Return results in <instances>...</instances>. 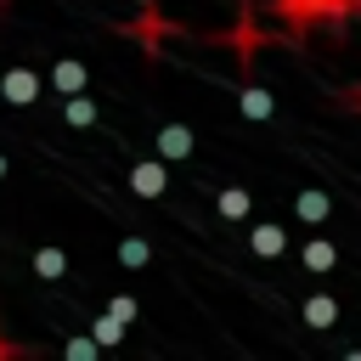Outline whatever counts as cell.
Here are the masks:
<instances>
[{
	"label": "cell",
	"mask_w": 361,
	"mask_h": 361,
	"mask_svg": "<svg viewBox=\"0 0 361 361\" xmlns=\"http://www.w3.org/2000/svg\"><path fill=\"white\" fill-rule=\"evenodd\" d=\"M0 85H6V102H11V107H34V102H39V90H51V79H45V73H34V68H6V73H0Z\"/></svg>",
	"instance_id": "1"
},
{
	"label": "cell",
	"mask_w": 361,
	"mask_h": 361,
	"mask_svg": "<svg viewBox=\"0 0 361 361\" xmlns=\"http://www.w3.org/2000/svg\"><path fill=\"white\" fill-rule=\"evenodd\" d=\"M51 90H56V96H79V90H90V68H85L79 56H56V62H51Z\"/></svg>",
	"instance_id": "2"
},
{
	"label": "cell",
	"mask_w": 361,
	"mask_h": 361,
	"mask_svg": "<svg viewBox=\"0 0 361 361\" xmlns=\"http://www.w3.org/2000/svg\"><path fill=\"white\" fill-rule=\"evenodd\" d=\"M248 248H254L259 259H282V254H288V226H276V220H254V226H248Z\"/></svg>",
	"instance_id": "3"
},
{
	"label": "cell",
	"mask_w": 361,
	"mask_h": 361,
	"mask_svg": "<svg viewBox=\"0 0 361 361\" xmlns=\"http://www.w3.org/2000/svg\"><path fill=\"white\" fill-rule=\"evenodd\" d=\"M164 164H169V158H147V164H130V186H135L141 197H164V186H169V180H164Z\"/></svg>",
	"instance_id": "4"
},
{
	"label": "cell",
	"mask_w": 361,
	"mask_h": 361,
	"mask_svg": "<svg viewBox=\"0 0 361 361\" xmlns=\"http://www.w3.org/2000/svg\"><path fill=\"white\" fill-rule=\"evenodd\" d=\"M293 214H299L305 226H322V220L333 214V203H327L322 186H299V192H293Z\"/></svg>",
	"instance_id": "5"
},
{
	"label": "cell",
	"mask_w": 361,
	"mask_h": 361,
	"mask_svg": "<svg viewBox=\"0 0 361 361\" xmlns=\"http://www.w3.org/2000/svg\"><path fill=\"white\" fill-rule=\"evenodd\" d=\"M214 209H220V220H231V226H243V220L254 214V197H248L243 186H220V192H214Z\"/></svg>",
	"instance_id": "6"
},
{
	"label": "cell",
	"mask_w": 361,
	"mask_h": 361,
	"mask_svg": "<svg viewBox=\"0 0 361 361\" xmlns=\"http://www.w3.org/2000/svg\"><path fill=\"white\" fill-rule=\"evenodd\" d=\"M299 265H305V271H310V276H327V271H333V265H338V248H333V243H327V237H310V243H305V248H299Z\"/></svg>",
	"instance_id": "7"
},
{
	"label": "cell",
	"mask_w": 361,
	"mask_h": 361,
	"mask_svg": "<svg viewBox=\"0 0 361 361\" xmlns=\"http://www.w3.org/2000/svg\"><path fill=\"white\" fill-rule=\"evenodd\" d=\"M299 316H305V327H316V333H327V327L338 322V299H333V293H310V299L299 305Z\"/></svg>",
	"instance_id": "8"
},
{
	"label": "cell",
	"mask_w": 361,
	"mask_h": 361,
	"mask_svg": "<svg viewBox=\"0 0 361 361\" xmlns=\"http://www.w3.org/2000/svg\"><path fill=\"white\" fill-rule=\"evenodd\" d=\"M237 107H243V118H248V124H265V118L276 113V96H271V90H259V85H243Z\"/></svg>",
	"instance_id": "9"
},
{
	"label": "cell",
	"mask_w": 361,
	"mask_h": 361,
	"mask_svg": "<svg viewBox=\"0 0 361 361\" xmlns=\"http://www.w3.org/2000/svg\"><path fill=\"white\" fill-rule=\"evenodd\" d=\"M158 158H169V164L192 158V130H186V124H164V130H158Z\"/></svg>",
	"instance_id": "10"
},
{
	"label": "cell",
	"mask_w": 361,
	"mask_h": 361,
	"mask_svg": "<svg viewBox=\"0 0 361 361\" xmlns=\"http://www.w3.org/2000/svg\"><path fill=\"white\" fill-rule=\"evenodd\" d=\"M62 118H68L73 130H90V124H96L102 113H96V102H90L85 90H79V96H62Z\"/></svg>",
	"instance_id": "11"
},
{
	"label": "cell",
	"mask_w": 361,
	"mask_h": 361,
	"mask_svg": "<svg viewBox=\"0 0 361 361\" xmlns=\"http://www.w3.org/2000/svg\"><path fill=\"white\" fill-rule=\"evenodd\" d=\"M34 276H39V282L68 276V254H62V248H34Z\"/></svg>",
	"instance_id": "12"
},
{
	"label": "cell",
	"mask_w": 361,
	"mask_h": 361,
	"mask_svg": "<svg viewBox=\"0 0 361 361\" xmlns=\"http://www.w3.org/2000/svg\"><path fill=\"white\" fill-rule=\"evenodd\" d=\"M152 259V248L141 243V237H118V265H130V271H141Z\"/></svg>",
	"instance_id": "13"
},
{
	"label": "cell",
	"mask_w": 361,
	"mask_h": 361,
	"mask_svg": "<svg viewBox=\"0 0 361 361\" xmlns=\"http://www.w3.org/2000/svg\"><path fill=\"white\" fill-rule=\"evenodd\" d=\"M124 327H130V322H124V316H113V310H102V316L90 322V333H96L102 344H118V338H124Z\"/></svg>",
	"instance_id": "14"
},
{
	"label": "cell",
	"mask_w": 361,
	"mask_h": 361,
	"mask_svg": "<svg viewBox=\"0 0 361 361\" xmlns=\"http://www.w3.org/2000/svg\"><path fill=\"white\" fill-rule=\"evenodd\" d=\"M96 350H102L96 333H90V338H68V355H73V361H96Z\"/></svg>",
	"instance_id": "15"
},
{
	"label": "cell",
	"mask_w": 361,
	"mask_h": 361,
	"mask_svg": "<svg viewBox=\"0 0 361 361\" xmlns=\"http://www.w3.org/2000/svg\"><path fill=\"white\" fill-rule=\"evenodd\" d=\"M107 310H113V316H124V322H135V316H141V305H135L130 293H113V299H107Z\"/></svg>",
	"instance_id": "16"
},
{
	"label": "cell",
	"mask_w": 361,
	"mask_h": 361,
	"mask_svg": "<svg viewBox=\"0 0 361 361\" xmlns=\"http://www.w3.org/2000/svg\"><path fill=\"white\" fill-rule=\"evenodd\" d=\"M135 11H158V0H135Z\"/></svg>",
	"instance_id": "17"
},
{
	"label": "cell",
	"mask_w": 361,
	"mask_h": 361,
	"mask_svg": "<svg viewBox=\"0 0 361 361\" xmlns=\"http://www.w3.org/2000/svg\"><path fill=\"white\" fill-rule=\"evenodd\" d=\"M0 180H6V152H0Z\"/></svg>",
	"instance_id": "18"
},
{
	"label": "cell",
	"mask_w": 361,
	"mask_h": 361,
	"mask_svg": "<svg viewBox=\"0 0 361 361\" xmlns=\"http://www.w3.org/2000/svg\"><path fill=\"white\" fill-rule=\"evenodd\" d=\"M0 102H6V85H0Z\"/></svg>",
	"instance_id": "19"
},
{
	"label": "cell",
	"mask_w": 361,
	"mask_h": 361,
	"mask_svg": "<svg viewBox=\"0 0 361 361\" xmlns=\"http://www.w3.org/2000/svg\"><path fill=\"white\" fill-rule=\"evenodd\" d=\"M6 6H11V0H0V11H6Z\"/></svg>",
	"instance_id": "20"
},
{
	"label": "cell",
	"mask_w": 361,
	"mask_h": 361,
	"mask_svg": "<svg viewBox=\"0 0 361 361\" xmlns=\"http://www.w3.org/2000/svg\"><path fill=\"white\" fill-rule=\"evenodd\" d=\"M355 11H361V0H355Z\"/></svg>",
	"instance_id": "21"
},
{
	"label": "cell",
	"mask_w": 361,
	"mask_h": 361,
	"mask_svg": "<svg viewBox=\"0 0 361 361\" xmlns=\"http://www.w3.org/2000/svg\"><path fill=\"white\" fill-rule=\"evenodd\" d=\"M355 102H361V96H355Z\"/></svg>",
	"instance_id": "22"
}]
</instances>
